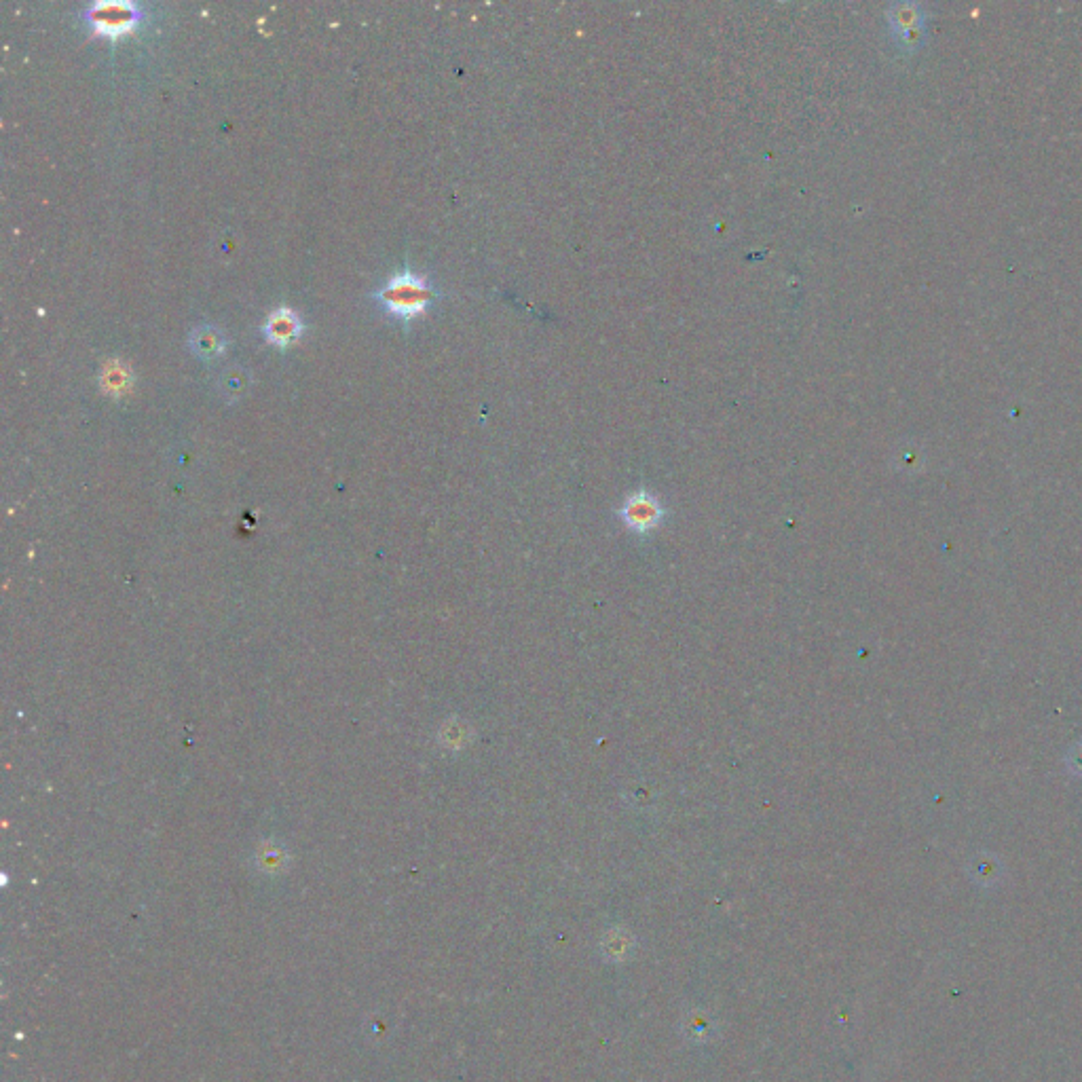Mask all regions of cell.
Listing matches in <instances>:
<instances>
[{
    "label": "cell",
    "mask_w": 1082,
    "mask_h": 1082,
    "mask_svg": "<svg viewBox=\"0 0 1082 1082\" xmlns=\"http://www.w3.org/2000/svg\"><path fill=\"white\" fill-rule=\"evenodd\" d=\"M377 298L391 315H396L402 322H410L415 320L417 315L425 313L434 298V290L427 284L425 277L402 271L389 279L379 290Z\"/></svg>",
    "instance_id": "6da1fadb"
},
{
    "label": "cell",
    "mask_w": 1082,
    "mask_h": 1082,
    "mask_svg": "<svg viewBox=\"0 0 1082 1082\" xmlns=\"http://www.w3.org/2000/svg\"><path fill=\"white\" fill-rule=\"evenodd\" d=\"M624 518L630 522V525L647 527V525H654V522L660 518V508L656 499H651L649 495H637L628 501Z\"/></svg>",
    "instance_id": "8992f818"
},
{
    "label": "cell",
    "mask_w": 1082,
    "mask_h": 1082,
    "mask_svg": "<svg viewBox=\"0 0 1082 1082\" xmlns=\"http://www.w3.org/2000/svg\"><path fill=\"white\" fill-rule=\"evenodd\" d=\"M888 22L894 32V39L903 49H916L922 39L924 13L918 5H894L888 13Z\"/></svg>",
    "instance_id": "3957f363"
},
{
    "label": "cell",
    "mask_w": 1082,
    "mask_h": 1082,
    "mask_svg": "<svg viewBox=\"0 0 1082 1082\" xmlns=\"http://www.w3.org/2000/svg\"><path fill=\"white\" fill-rule=\"evenodd\" d=\"M248 383H250L248 372L239 366H231L225 370V375L220 377L218 387H220V394L227 400H237L246 394Z\"/></svg>",
    "instance_id": "ba28073f"
},
{
    "label": "cell",
    "mask_w": 1082,
    "mask_h": 1082,
    "mask_svg": "<svg viewBox=\"0 0 1082 1082\" xmlns=\"http://www.w3.org/2000/svg\"><path fill=\"white\" fill-rule=\"evenodd\" d=\"M191 349L197 358L201 360H214L218 356H222V351H225L227 347V339L225 334H222V330H218L216 326H210V324H203V326H197L193 332H191Z\"/></svg>",
    "instance_id": "5b68a950"
},
{
    "label": "cell",
    "mask_w": 1082,
    "mask_h": 1082,
    "mask_svg": "<svg viewBox=\"0 0 1082 1082\" xmlns=\"http://www.w3.org/2000/svg\"><path fill=\"white\" fill-rule=\"evenodd\" d=\"M100 385L102 389L106 391V394H113V396H121L125 394V391L129 389V385H132V372H129L121 362H108L102 370V377H100Z\"/></svg>",
    "instance_id": "52a82bcc"
},
{
    "label": "cell",
    "mask_w": 1082,
    "mask_h": 1082,
    "mask_svg": "<svg viewBox=\"0 0 1082 1082\" xmlns=\"http://www.w3.org/2000/svg\"><path fill=\"white\" fill-rule=\"evenodd\" d=\"M85 20L91 26L93 34L108 36V39H121V36L134 32L142 20V11L134 3H93L85 11Z\"/></svg>",
    "instance_id": "7a4b0ae2"
},
{
    "label": "cell",
    "mask_w": 1082,
    "mask_h": 1082,
    "mask_svg": "<svg viewBox=\"0 0 1082 1082\" xmlns=\"http://www.w3.org/2000/svg\"><path fill=\"white\" fill-rule=\"evenodd\" d=\"M303 332V322L292 309L279 307L275 309L265 324V337L271 345L288 347L292 345Z\"/></svg>",
    "instance_id": "277c9868"
},
{
    "label": "cell",
    "mask_w": 1082,
    "mask_h": 1082,
    "mask_svg": "<svg viewBox=\"0 0 1082 1082\" xmlns=\"http://www.w3.org/2000/svg\"><path fill=\"white\" fill-rule=\"evenodd\" d=\"M1070 766L1076 774L1082 776V755L1080 753H1072V759H1070Z\"/></svg>",
    "instance_id": "9c48e42d"
}]
</instances>
